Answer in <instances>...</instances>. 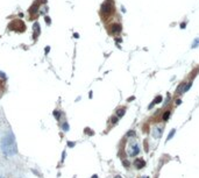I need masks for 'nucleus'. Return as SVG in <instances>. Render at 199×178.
<instances>
[{"label":"nucleus","instance_id":"nucleus-17","mask_svg":"<svg viewBox=\"0 0 199 178\" xmlns=\"http://www.w3.org/2000/svg\"><path fill=\"white\" fill-rule=\"evenodd\" d=\"M181 102H182V100H181V99H177V101H176V104H177V105H179Z\"/></svg>","mask_w":199,"mask_h":178},{"label":"nucleus","instance_id":"nucleus-19","mask_svg":"<svg viewBox=\"0 0 199 178\" xmlns=\"http://www.w3.org/2000/svg\"><path fill=\"white\" fill-rule=\"evenodd\" d=\"M181 28H185V23H182V25H181Z\"/></svg>","mask_w":199,"mask_h":178},{"label":"nucleus","instance_id":"nucleus-11","mask_svg":"<svg viewBox=\"0 0 199 178\" xmlns=\"http://www.w3.org/2000/svg\"><path fill=\"white\" fill-rule=\"evenodd\" d=\"M191 85H192V83L190 82V83H189V84H187V85H186V87H185L184 92H185V91H187V90H189V89H190V87H191Z\"/></svg>","mask_w":199,"mask_h":178},{"label":"nucleus","instance_id":"nucleus-13","mask_svg":"<svg viewBox=\"0 0 199 178\" xmlns=\"http://www.w3.org/2000/svg\"><path fill=\"white\" fill-rule=\"evenodd\" d=\"M54 115L58 119V118H59V112H58V111H55V112H54Z\"/></svg>","mask_w":199,"mask_h":178},{"label":"nucleus","instance_id":"nucleus-9","mask_svg":"<svg viewBox=\"0 0 199 178\" xmlns=\"http://www.w3.org/2000/svg\"><path fill=\"white\" fill-rule=\"evenodd\" d=\"M134 135H135V132H134V130H130V132L127 133V136H134Z\"/></svg>","mask_w":199,"mask_h":178},{"label":"nucleus","instance_id":"nucleus-4","mask_svg":"<svg viewBox=\"0 0 199 178\" xmlns=\"http://www.w3.org/2000/svg\"><path fill=\"white\" fill-rule=\"evenodd\" d=\"M170 114H171L170 111H167V112H164V113H163V116H162V119H163L164 121L169 120V116H170Z\"/></svg>","mask_w":199,"mask_h":178},{"label":"nucleus","instance_id":"nucleus-10","mask_svg":"<svg viewBox=\"0 0 199 178\" xmlns=\"http://www.w3.org/2000/svg\"><path fill=\"white\" fill-rule=\"evenodd\" d=\"M112 123H116L118 122V116H112Z\"/></svg>","mask_w":199,"mask_h":178},{"label":"nucleus","instance_id":"nucleus-14","mask_svg":"<svg viewBox=\"0 0 199 178\" xmlns=\"http://www.w3.org/2000/svg\"><path fill=\"white\" fill-rule=\"evenodd\" d=\"M68 146H69V147H73V146H75V142H68Z\"/></svg>","mask_w":199,"mask_h":178},{"label":"nucleus","instance_id":"nucleus-3","mask_svg":"<svg viewBox=\"0 0 199 178\" xmlns=\"http://www.w3.org/2000/svg\"><path fill=\"white\" fill-rule=\"evenodd\" d=\"M111 31H112L113 34H119V33L121 31V26H120L119 23H113L112 27H111Z\"/></svg>","mask_w":199,"mask_h":178},{"label":"nucleus","instance_id":"nucleus-6","mask_svg":"<svg viewBox=\"0 0 199 178\" xmlns=\"http://www.w3.org/2000/svg\"><path fill=\"white\" fill-rule=\"evenodd\" d=\"M162 99H163V98H162V96H157L156 98H155V101H154V104H159V102L162 101Z\"/></svg>","mask_w":199,"mask_h":178},{"label":"nucleus","instance_id":"nucleus-12","mask_svg":"<svg viewBox=\"0 0 199 178\" xmlns=\"http://www.w3.org/2000/svg\"><path fill=\"white\" fill-rule=\"evenodd\" d=\"M63 129H64V130H68V129H69V126H68V123H64V125H63Z\"/></svg>","mask_w":199,"mask_h":178},{"label":"nucleus","instance_id":"nucleus-16","mask_svg":"<svg viewBox=\"0 0 199 178\" xmlns=\"http://www.w3.org/2000/svg\"><path fill=\"white\" fill-rule=\"evenodd\" d=\"M45 22H48V23H50V19H49V18H47V16H45Z\"/></svg>","mask_w":199,"mask_h":178},{"label":"nucleus","instance_id":"nucleus-2","mask_svg":"<svg viewBox=\"0 0 199 178\" xmlns=\"http://www.w3.org/2000/svg\"><path fill=\"white\" fill-rule=\"evenodd\" d=\"M134 164L136 166V169H142L143 166L146 165V162H144V160H142V158H136L135 162H134Z\"/></svg>","mask_w":199,"mask_h":178},{"label":"nucleus","instance_id":"nucleus-18","mask_svg":"<svg viewBox=\"0 0 199 178\" xmlns=\"http://www.w3.org/2000/svg\"><path fill=\"white\" fill-rule=\"evenodd\" d=\"M124 164H125V166H128V165H129V163H128L127 161H125V162H124Z\"/></svg>","mask_w":199,"mask_h":178},{"label":"nucleus","instance_id":"nucleus-15","mask_svg":"<svg viewBox=\"0 0 199 178\" xmlns=\"http://www.w3.org/2000/svg\"><path fill=\"white\" fill-rule=\"evenodd\" d=\"M134 99H135V97H129V98H128V101H133Z\"/></svg>","mask_w":199,"mask_h":178},{"label":"nucleus","instance_id":"nucleus-1","mask_svg":"<svg viewBox=\"0 0 199 178\" xmlns=\"http://www.w3.org/2000/svg\"><path fill=\"white\" fill-rule=\"evenodd\" d=\"M114 11V4L112 0H106L102 6H101V13L104 14L105 16H110L112 12Z\"/></svg>","mask_w":199,"mask_h":178},{"label":"nucleus","instance_id":"nucleus-20","mask_svg":"<svg viewBox=\"0 0 199 178\" xmlns=\"http://www.w3.org/2000/svg\"><path fill=\"white\" fill-rule=\"evenodd\" d=\"M92 178H97V176H93V177H92Z\"/></svg>","mask_w":199,"mask_h":178},{"label":"nucleus","instance_id":"nucleus-5","mask_svg":"<svg viewBox=\"0 0 199 178\" xmlns=\"http://www.w3.org/2000/svg\"><path fill=\"white\" fill-rule=\"evenodd\" d=\"M126 113V108H120V110L116 112V116H119V118H121V116H124V114Z\"/></svg>","mask_w":199,"mask_h":178},{"label":"nucleus","instance_id":"nucleus-7","mask_svg":"<svg viewBox=\"0 0 199 178\" xmlns=\"http://www.w3.org/2000/svg\"><path fill=\"white\" fill-rule=\"evenodd\" d=\"M175 132H176L175 129H172V130H171V132H170V134H169V136H168V140H170L171 137L173 136V134H175Z\"/></svg>","mask_w":199,"mask_h":178},{"label":"nucleus","instance_id":"nucleus-8","mask_svg":"<svg viewBox=\"0 0 199 178\" xmlns=\"http://www.w3.org/2000/svg\"><path fill=\"white\" fill-rule=\"evenodd\" d=\"M85 133H86V134H88V135H93V132H92V130H90L88 128H86V129H85Z\"/></svg>","mask_w":199,"mask_h":178}]
</instances>
